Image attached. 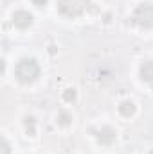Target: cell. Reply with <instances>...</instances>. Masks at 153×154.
Returning <instances> with one entry per match:
<instances>
[{
    "mask_svg": "<svg viewBox=\"0 0 153 154\" xmlns=\"http://www.w3.org/2000/svg\"><path fill=\"white\" fill-rule=\"evenodd\" d=\"M63 99H65L67 102H72V100H76V90H74V88H69V90H65V91H63Z\"/></svg>",
    "mask_w": 153,
    "mask_h": 154,
    "instance_id": "ba28073f",
    "label": "cell"
},
{
    "mask_svg": "<svg viewBox=\"0 0 153 154\" xmlns=\"http://www.w3.org/2000/svg\"><path fill=\"white\" fill-rule=\"evenodd\" d=\"M13 23L16 27H20V29H25V27H29L33 23V14L27 13V11H16L13 14Z\"/></svg>",
    "mask_w": 153,
    "mask_h": 154,
    "instance_id": "277c9868",
    "label": "cell"
},
{
    "mask_svg": "<svg viewBox=\"0 0 153 154\" xmlns=\"http://www.w3.org/2000/svg\"><path fill=\"white\" fill-rule=\"evenodd\" d=\"M58 9L65 16H79L86 7L90 0H56Z\"/></svg>",
    "mask_w": 153,
    "mask_h": 154,
    "instance_id": "7a4b0ae2",
    "label": "cell"
},
{
    "mask_svg": "<svg viewBox=\"0 0 153 154\" xmlns=\"http://www.w3.org/2000/svg\"><path fill=\"white\" fill-rule=\"evenodd\" d=\"M70 120H72V116L69 115V113H60V115H58V122H60L61 125H67V124H70Z\"/></svg>",
    "mask_w": 153,
    "mask_h": 154,
    "instance_id": "9c48e42d",
    "label": "cell"
},
{
    "mask_svg": "<svg viewBox=\"0 0 153 154\" xmlns=\"http://www.w3.org/2000/svg\"><path fill=\"white\" fill-rule=\"evenodd\" d=\"M141 77L148 82H153V61H148L141 66Z\"/></svg>",
    "mask_w": 153,
    "mask_h": 154,
    "instance_id": "8992f818",
    "label": "cell"
},
{
    "mask_svg": "<svg viewBox=\"0 0 153 154\" xmlns=\"http://www.w3.org/2000/svg\"><path fill=\"white\" fill-rule=\"evenodd\" d=\"M15 75L20 82H33L40 75V66L38 63L31 57H24L16 63L15 66Z\"/></svg>",
    "mask_w": 153,
    "mask_h": 154,
    "instance_id": "6da1fadb",
    "label": "cell"
},
{
    "mask_svg": "<svg viewBox=\"0 0 153 154\" xmlns=\"http://www.w3.org/2000/svg\"><path fill=\"white\" fill-rule=\"evenodd\" d=\"M33 2H34L38 7H41V5H45V4H47V0H33Z\"/></svg>",
    "mask_w": 153,
    "mask_h": 154,
    "instance_id": "8fae6325",
    "label": "cell"
},
{
    "mask_svg": "<svg viewBox=\"0 0 153 154\" xmlns=\"http://www.w3.org/2000/svg\"><path fill=\"white\" fill-rule=\"evenodd\" d=\"M97 140H99V143H103V145H112L115 142V131L112 127H103V129H99V131H97Z\"/></svg>",
    "mask_w": 153,
    "mask_h": 154,
    "instance_id": "5b68a950",
    "label": "cell"
},
{
    "mask_svg": "<svg viewBox=\"0 0 153 154\" xmlns=\"http://www.w3.org/2000/svg\"><path fill=\"white\" fill-rule=\"evenodd\" d=\"M150 154H153V151H151V152H150Z\"/></svg>",
    "mask_w": 153,
    "mask_h": 154,
    "instance_id": "7c38bea8",
    "label": "cell"
},
{
    "mask_svg": "<svg viewBox=\"0 0 153 154\" xmlns=\"http://www.w3.org/2000/svg\"><path fill=\"white\" fill-rule=\"evenodd\" d=\"M9 143H7V140L5 138H2V154H9Z\"/></svg>",
    "mask_w": 153,
    "mask_h": 154,
    "instance_id": "30bf717a",
    "label": "cell"
},
{
    "mask_svg": "<svg viewBox=\"0 0 153 154\" xmlns=\"http://www.w3.org/2000/svg\"><path fill=\"white\" fill-rule=\"evenodd\" d=\"M119 113L122 116H132L135 113V104L132 102V100H124V102H121V106H119Z\"/></svg>",
    "mask_w": 153,
    "mask_h": 154,
    "instance_id": "52a82bcc",
    "label": "cell"
},
{
    "mask_svg": "<svg viewBox=\"0 0 153 154\" xmlns=\"http://www.w3.org/2000/svg\"><path fill=\"white\" fill-rule=\"evenodd\" d=\"M133 22L139 27H144V29L153 27V5L151 4H141L135 9V13H133Z\"/></svg>",
    "mask_w": 153,
    "mask_h": 154,
    "instance_id": "3957f363",
    "label": "cell"
}]
</instances>
